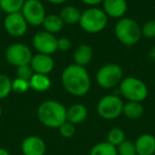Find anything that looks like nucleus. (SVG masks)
<instances>
[{
  "mask_svg": "<svg viewBox=\"0 0 155 155\" xmlns=\"http://www.w3.org/2000/svg\"><path fill=\"white\" fill-rule=\"evenodd\" d=\"M26 0H0V9L5 14L20 12Z\"/></svg>",
  "mask_w": 155,
  "mask_h": 155,
  "instance_id": "nucleus-23",
  "label": "nucleus"
},
{
  "mask_svg": "<svg viewBox=\"0 0 155 155\" xmlns=\"http://www.w3.org/2000/svg\"><path fill=\"white\" fill-rule=\"evenodd\" d=\"M103 11L107 17L120 19L124 17L127 11V0H103Z\"/></svg>",
  "mask_w": 155,
  "mask_h": 155,
  "instance_id": "nucleus-14",
  "label": "nucleus"
},
{
  "mask_svg": "<svg viewBox=\"0 0 155 155\" xmlns=\"http://www.w3.org/2000/svg\"><path fill=\"white\" fill-rule=\"evenodd\" d=\"M12 83H13V80L9 75L3 74V73L0 74V100H3L9 97L10 94L13 91Z\"/></svg>",
  "mask_w": 155,
  "mask_h": 155,
  "instance_id": "nucleus-25",
  "label": "nucleus"
},
{
  "mask_svg": "<svg viewBox=\"0 0 155 155\" xmlns=\"http://www.w3.org/2000/svg\"><path fill=\"white\" fill-rule=\"evenodd\" d=\"M84 5H89V7H96V5H100L103 2V0H81Z\"/></svg>",
  "mask_w": 155,
  "mask_h": 155,
  "instance_id": "nucleus-32",
  "label": "nucleus"
},
{
  "mask_svg": "<svg viewBox=\"0 0 155 155\" xmlns=\"http://www.w3.org/2000/svg\"><path fill=\"white\" fill-rule=\"evenodd\" d=\"M125 140V133L122 129L120 127H113L108 131L106 135V141L110 142V144L117 147L120 143H122Z\"/></svg>",
  "mask_w": 155,
  "mask_h": 155,
  "instance_id": "nucleus-24",
  "label": "nucleus"
},
{
  "mask_svg": "<svg viewBox=\"0 0 155 155\" xmlns=\"http://www.w3.org/2000/svg\"><path fill=\"white\" fill-rule=\"evenodd\" d=\"M108 17L104 11L100 8L91 7L81 14L79 25L86 33H99L103 31L107 26Z\"/></svg>",
  "mask_w": 155,
  "mask_h": 155,
  "instance_id": "nucleus-4",
  "label": "nucleus"
},
{
  "mask_svg": "<svg viewBox=\"0 0 155 155\" xmlns=\"http://www.w3.org/2000/svg\"><path fill=\"white\" fill-rule=\"evenodd\" d=\"M94 56L93 48L87 44H82V45L78 46L73 52V61L74 64L79 66L85 67L91 62Z\"/></svg>",
  "mask_w": 155,
  "mask_h": 155,
  "instance_id": "nucleus-17",
  "label": "nucleus"
},
{
  "mask_svg": "<svg viewBox=\"0 0 155 155\" xmlns=\"http://www.w3.org/2000/svg\"><path fill=\"white\" fill-rule=\"evenodd\" d=\"M141 35L147 38L155 37V19L148 20L141 26Z\"/></svg>",
  "mask_w": 155,
  "mask_h": 155,
  "instance_id": "nucleus-30",
  "label": "nucleus"
},
{
  "mask_svg": "<svg viewBox=\"0 0 155 155\" xmlns=\"http://www.w3.org/2000/svg\"><path fill=\"white\" fill-rule=\"evenodd\" d=\"M30 88L38 93H44L47 91L51 87V80L47 74H39V73H34L33 77L29 81Z\"/></svg>",
  "mask_w": 155,
  "mask_h": 155,
  "instance_id": "nucleus-20",
  "label": "nucleus"
},
{
  "mask_svg": "<svg viewBox=\"0 0 155 155\" xmlns=\"http://www.w3.org/2000/svg\"><path fill=\"white\" fill-rule=\"evenodd\" d=\"M0 155H11V153L5 148H0Z\"/></svg>",
  "mask_w": 155,
  "mask_h": 155,
  "instance_id": "nucleus-34",
  "label": "nucleus"
},
{
  "mask_svg": "<svg viewBox=\"0 0 155 155\" xmlns=\"http://www.w3.org/2000/svg\"><path fill=\"white\" fill-rule=\"evenodd\" d=\"M89 155H118V152L116 147L105 140L93 146L89 151Z\"/></svg>",
  "mask_w": 155,
  "mask_h": 155,
  "instance_id": "nucleus-22",
  "label": "nucleus"
},
{
  "mask_svg": "<svg viewBox=\"0 0 155 155\" xmlns=\"http://www.w3.org/2000/svg\"><path fill=\"white\" fill-rule=\"evenodd\" d=\"M30 88V84H29V81L24 80V79H19V78H16L15 80L12 83V89L13 91L17 94H25L28 91V89Z\"/></svg>",
  "mask_w": 155,
  "mask_h": 155,
  "instance_id": "nucleus-29",
  "label": "nucleus"
},
{
  "mask_svg": "<svg viewBox=\"0 0 155 155\" xmlns=\"http://www.w3.org/2000/svg\"><path fill=\"white\" fill-rule=\"evenodd\" d=\"M81 14L82 12L78 8L73 7V5H67V7L63 8L60 12V17L63 20L64 25H69V26H72V25L79 24L81 18Z\"/></svg>",
  "mask_w": 155,
  "mask_h": 155,
  "instance_id": "nucleus-18",
  "label": "nucleus"
},
{
  "mask_svg": "<svg viewBox=\"0 0 155 155\" xmlns=\"http://www.w3.org/2000/svg\"><path fill=\"white\" fill-rule=\"evenodd\" d=\"M39 122L49 129H58L67 120V107L56 100H46L37 108Z\"/></svg>",
  "mask_w": 155,
  "mask_h": 155,
  "instance_id": "nucleus-2",
  "label": "nucleus"
},
{
  "mask_svg": "<svg viewBox=\"0 0 155 155\" xmlns=\"http://www.w3.org/2000/svg\"><path fill=\"white\" fill-rule=\"evenodd\" d=\"M47 1L52 5H63V3L67 2L68 0H47Z\"/></svg>",
  "mask_w": 155,
  "mask_h": 155,
  "instance_id": "nucleus-33",
  "label": "nucleus"
},
{
  "mask_svg": "<svg viewBox=\"0 0 155 155\" xmlns=\"http://www.w3.org/2000/svg\"><path fill=\"white\" fill-rule=\"evenodd\" d=\"M88 115L87 107L82 103H74L67 108V121L74 125L84 122Z\"/></svg>",
  "mask_w": 155,
  "mask_h": 155,
  "instance_id": "nucleus-16",
  "label": "nucleus"
},
{
  "mask_svg": "<svg viewBox=\"0 0 155 155\" xmlns=\"http://www.w3.org/2000/svg\"><path fill=\"white\" fill-rule=\"evenodd\" d=\"M137 155L155 154V136L152 134H142L134 141Z\"/></svg>",
  "mask_w": 155,
  "mask_h": 155,
  "instance_id": "nucleus-15",
  "label": "nucleus"
},
{
  "mask_svg": "<svg viewBox=\"0 0 155 155\" xmlns=\"http://www.w3.org/2000/svg\"><path fill=\"white\" fill-rule=\"evenodd\" d=\"M41 26L44 27V31L51 33V34H55V33H58L63 30L65 25L63 20L61 19L60 15L49 14V15H46Z\"/></svg>",
  "mask_w": 155,
  "mask_h": 155,
  "instance_id": "nucleus-19",
  "label": "nucleus"
},
{
  "mask_svg": "<svg viewBox=\"0 0 155 155\" xmlns=\"http://www.w3.org/2000/svg\"><path fill=\"white\" fill-rule=\"evenodd\" d=\"M117 152L118 155H137L134 141L127 139H125L122 143L117 147Z\"/></svg>",
  "mask_w": 155,
  "mask_h": 155,
  "instance_id": "nucleus-26",
  "label": "nucleus"
},
{
  "mask_svg": "<svg viewBox=\"0 0 155 155\" xmlns=\"http://www.w3.org/2000/svg\"><path fill=\"white\" fill-rule=\"evenodd\" d=\"M123 102L116 95H106L98 101L97 113L105 120H114L122 115Z\"/></svg>",
  "mask_w": 155,
  "mask_h": 155,
  "instance_id": "nucleus-7",
  "label": "nucleus"
},
{
  "mask_svg": "<svg viewBox=\"0 0 155 155\" xmlns=\"http://www.w3.org/2000/svg\"><path fill=\"white\" fill-rule=\"evenodd\" d=\"M1 115H2V107L0 105V117H1Z\"/></svg>",
  "mask_w": 155,
  "mask_h": 155,
  "instance_id": "nucleus-35",
  "label": "nucleus"
},
{
  "mask_svg": "<svg viewBox=\"0 0 155 155\" xmlns=\"http://www.w3.org/2000/svg\"><path fill=\"white\" fill-rule=\"evenodd\" d=\"M123 79V71L117 64H106L100 67L96 74L97 84L103 89H112L118 86Z\"/></svg>",
  "mask_w": 155,
  "mask_h": 155,
  "instance_id": "nucleus-6",
  "label": "nucleus"
},
{
  "mask_svg": "<svg viewBox=\"0 0 155 155\" xmlns=\"http://www.w3.org/2000/svg\"><path fill=\"white\" fill-rule=\"evenodd\" d=\"M58 133L64 138H71L75 134V125L69 121H65L60 127H58Z\"/></svg>",
  "mask_w": 155,
  "mask_h": 155,
  "instance_id": "nucleus-27",
  "label": "nucleus"
},
{
  "mask_svg": "<svg viewBox=\"0 0 155 155\" xmlns=\"http://www.w3.org/2000/svg\"><path fill=\"white\" fill-rule=\"evenodd\" d=\"M33 56L32 50L25 44L15 43L10 45L5 49V58L9 64L15 67H19L21 65L30 64L31 58Z\"/></svg>",
  "mask_w": 155,
  "mask_h": 155,
  "instance_id": "nucleus-8",
  "label": "nucleus"
},
{
  "mask_svg": "<svg viewBox=\"0 0 155 155\" xmlns=\"http://www.w3.org/2000/svg\"><path fill=\"white\" fill-rule=\"evenodd\" d=\"M115 35L117 39L124 46L131 47L137 44L141 38V27L136 20L129 17L118 19L115 25Z\"/></svg>",
  "mask_w": 155,
  "mask_h": 155,
  "instance_id": "nucleus-3",
  "label": "nucleus"
},
{
  "mask_svg": "<svg viewBox=\"0 0 155 155\" xmlns=\"http://www.w3.org/2000/svg\"><path fill=\"white\" fill-rule=\"evenodd\" d=\"M32 45L37 53L51 55L58 51V38L46 31H39L33 36Z\"/></svg>",
  "mask_w": 155,
  "mask_h": 155,
  "instance_id": "nucleus-10",
  "label": "nucleus"
},
{
  "mask_svg": "<svg viewBox=\"0 0 155 155\" xmlns=\"http://www.w3.org/2000/svg\"><path fill=\"white\" fill-rule=\"evenodd\" d=\"M34 74L32 67L30 66V64L21 65L19 67H16V75L19 79H24V80L30 81V79Z\"/></svg>",
  "mask_w": 155,
  "mask_h": 155,
  "instance_id": "nucleus-28",
  "label": "nucleus"
},
{
  "mask_svg": "<svg viewBox=\"0 0 155 155\" xmlns=\"http://www.w3.org/2000/svg\"><path fill=\"white\" fill-rule=\"evenodd\" d=\"M61 82L64 89L71 96L83 97L89 91L91 86V75L85 67L77 64L68 65L63 70Z\"/></svg>",
  "mask_w": 155,
  "mask_h": 155,
  "instance_id": "nucleus-1",
  "label": "nucleus"
},
{
  "mask_svg": "<svg viewBox=\"0 0 155 155\" xmlns=\"http://www.w3.org/2000/svg\"><path fill=\"white\" fill-rule=\"evenodd\" d=\"M71 48V41L67 37H61L58 38V50L62 52L68 51Z\"/></svg>",
  "mask_w": 155,
  "mask_h": 155,
  "instance_id": "nucleus-31",
  "label": "nucleus"
},
{
  "mask_svg": "<svg viewBox=\"0 0 155 155\" xmlns=\"http://www.w3.org/2000/svg\"><path fill=\"white\" fill-rule=\"evenodd\" d=\"M28 22L20 12L7 14L3 20V27L7 33L12 37H21L28 31Z\"/></svg>",
  "mask_w": 155,
  "mask_h": 155,
  "instance_id": "nucleus-11",
  "label": "nucleus"
},
{
  "mask_svg": "<svg viewBox=\"0 0 155 155\" xmlns=\"http://www.w3.org/2000/svg\"><path fill=\"white\" fill-rule=\"evenodd\" d=\"M20 13L28 25L33 27L41 26L46 17V10L39 0H26Z\"/></svg>",
  "mask_w": 155,
  "mask_h": 155,
  "instance_id": "nucleus-9",
  "label": "nucleus"
},
{
  "mask_svg": "<svg viewBox=\"0 0 155 155\" xmlns=\"http://www.w3.org/2000/svg\"><path fill=\"white\" fill-rule=\"evenodd\" d=\"M118 86L120 95L127 101L142 102L148 97L149 91L147 85L143 81L135 77L123 78Z\"/></svg>",
  "mask_w": 155,
  "mask_h": 155,
  "instance_id": "nucleus-5",
  "label": "nucleus"
},
{
  "mask_svg": "<svg viewBox=\"0 0 155 155\" xmlns=\"http://www.w3.org/2000/svg\"><path fill=\"white\" fill-rule=\"evenodd\" d=\"M143 106L141 102H135V101H127L123 103V110L122 115H124L127 118L131 120H136L139 119L143 115Z\"/></svg>",
  "mask_w": 155,
  "mask_h": 155,
  "instance_id": "nucleus-21",
  "label": "nucleus"
},
{
  "mask_svg": "<svg viewBox=\"0 0 155 155\" xmlns=\"http://www.w3.org/2000/svg\"><path fill=\"white\" fill-rule=\"evenodd\" d=\"M30 66L32 67L34 73L48 75L53 70L54 61L51 58V55L43 54V53H36L31 58Z\"/></svg>",
  "mask_w": 155,
  "mask_h": 155,
  "instance_id": "nucleus-13",
  "label": "nucleus"
},
{
  "mask_svg": "<svg viewBox=\"0 0 155 155\" xmlns=\"http://www.w3.org/2000/svg\"><path fill=\"white\" fill-rule=\"evenodd\" d=\"M22 155H45L47 151L45 140L36 135H30L24 138L20 144Z\"/></svg>",
  "mask_w": 155,
  "mask_h": 155,
  "instance_id": "nucleus-12",
  "label": "nucleus"
}]
</instances>
